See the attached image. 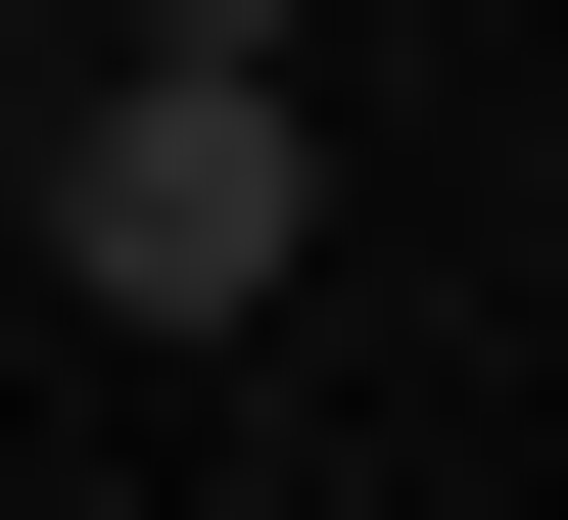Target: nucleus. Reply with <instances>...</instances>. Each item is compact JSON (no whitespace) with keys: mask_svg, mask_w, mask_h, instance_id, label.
I'll use <instances>...</instances> for the list:
<instances>
[{"mask_svg":"<svg viewBox=\"0 0 568 520\" xmlns=\"http://www.w3.org/2000/svg\"><path fill=\"white\" fill-rule=\"evenodd\" d=\"M284 237H332L284 48H95V95H48V284H95V332H284Z\"/></svg>","mask_w":568,"mask_h":520,"instance_id":"1","label":"nucleus"}]
</instances>
